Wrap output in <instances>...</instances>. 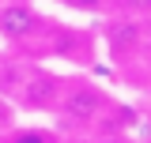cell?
Returning a JSON list of instances; mask_svg holds the SVG:
<instances>
[{
    "mask_svg": "<svg viewBox=\"0 0 151 143\" xmlns=\"http://www.w3.org/2000/svg\"><path fill=\"white\" fill-rule=\"evenodd\" d=\"M110 106V98L102 94L98 87H72L64 98H60V113H64V121H72V124H91V121H98V113Z\"/></svg>",
    "mask_w": 151,
    "mask_h": 143,
    "instance_id": "6da1fadb",
    "label": "cell"
},
{
    "mask_svg": "<svg viewBox=\"0 0 151 143\" xmlns=\"http://www.w3.org/2000/svg\"><path fill=\"white\" fill-rule=\"evenodd\" d=\"M19 98H23L27 109H57L60 98H64V87H60V79L49 75V72H34V75L23 83Z\"/></svg>",
    "mask_w": 151,
    "mask_h": 143,
    "instance_id": "7a4b0ae2",
    "label": "cell"
},
{
    "mask_svg": "<svg viewBox=\"0 0 151 143\" xmlns=\"http://www.w3.org/2000/svg\"><path fill=\"white\" fill-rule=\"evenodd\" d=\"M38 30V15L27 8V4H8L0 8V34L12 38V41H23Z\"/></svg>",
    "mask_w": 151,
    "mask_h": 143,
    "instance_id": "3957f363",
    "label": "cell"
},
{
    "mask_svg": "<svg viewBox=\"0 0 151 143\" xmlns=\"http://www.w3.org/2000/svg\"><path fill=\"white\" fill-rule=\"evenodd\" d=\"M106 38H110V45L117 49V53H125V49H132V45L140 41V26L129 23V19H117V23L106 26Z\"/></svg>",
    "mask_w": 151,
    "mask_h": 143,
    "instance_id": "277c9868",
    "label": "cell"
},
{
    "mask_svg": "<svg viewBox=\"0 0 151 143\" xmlns=\"http://www.w3.org/2000/svg\"><path fill=\"white\" fill-rule=\"evenodd\" d=\"M12 143H49V136H45V132H38V128H23Z\"/></svg>",
    "mask_w": 151,
    "mask_h": 143,
    "instance_id": "5b68a950",
    "label": "cell"
},
{
    "mask_svg": "<svg viewBox=\"0 0 151 143\" xmlns=\"http://www.w3.org/2000/svg\"><path fill=\"white\" fill-rule=\"evenodd\" d=\"M129 11H151V0H125Z\"/></svg>",
    "mask_w": 151,
    "mask_h": 143,
    "instance_id": "8992f818",
    "label": "cell"
},
{
    "mask_svg": "<svg viewBox=\"0 0 151 143\" xmlns=\"http://www.w3.org/2000/svg\"><path fill=\"white\" fill-rule=\"evenodd\" d=\"M12 121V109H8V102H0V128Z\"/></svg>",
    "mask_w": 151,
    "mask_h": 143,
    "instance_id": "52a82bcc",
    "label": "cell"
},
{
    "mask_svg": "<svg viewBox=\"0 0 151 143\" xmlns=\"http://www.w3.org/2000/svg\"><path fill=\"white\" fill-rule=\"evenodd\" d=\"M72 4H79V8H98L102 0H72Z\"/></svg>",
    "mask_w": 151,
    "mask_h": 143,
    "instance_id": "ba28073f",
    "label": "cell"
},
{
    "mask_svg": "<svg viewBox=\"0 0 151 143\" xmlns=\"http://www.w3.org/2000/svg\"><path fill=\"white\" fill-rule=\"evenodd\" d=\"M87 143H121V139H87Z\"/></svg>",
    "mask_w": 151,
    "mask_h": 143,
    "instance_id": "9c48e42d",
    "label": "cell"
}]
</instances>
